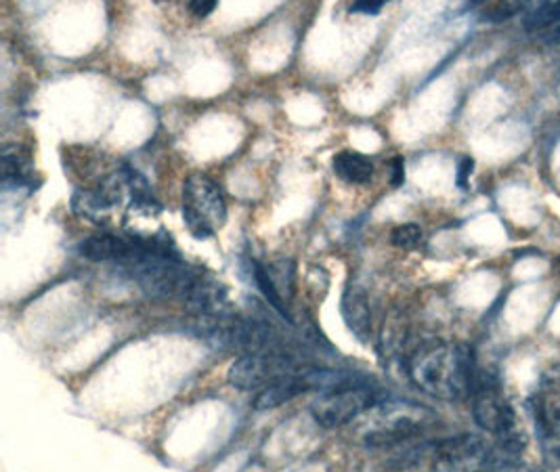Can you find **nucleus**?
<instances>
[{"mask_svg": "<svg viewBox=\"0 0 560 472\" xmlns=\"http://www.w3.org/2000/svg\"><path fill=\"white\" fill-rule=\"evenodd\" d=\"M472 169H475V160L472 158H462L459 160L458 166V179H456V183H458L462 189H466V185H468V176L472 174Z\"/></svg>", "mask_w": 560, "mask_h": 472, "instance_id": "obj_20", "label": "nucleus"}, {"mask_svg": "<svg viewBox=\"0 0 560 472\" xmlns=\"http://www.w3.org/2000/svg\"><path fill=\"white\" fill-rule=\"evenodd\" d=\"M535 430L548 460L560 464V364L541 373L532 399Z\"/></svg>", "mask_w": 560, "mask_h": 472, "instance_id": "obj_5", "label": "nucleus"}, {"mask_svg": "<svg viewBox=\"0 0 560 472\" xmlns=\"http://www.w3.org/2000/svg\"><path fill=\"white\" fill-rule=\"evenodd\" d=\"M498 451L479 435L443 439L434 448V472H487Z\"/></svg>", "mask_w": 560, "mask_h": 472, "instance_id": "obj_7", "label": "nucleus"}, {"mask_svg": "<svg viewBox=\"0 0 560 472\" xmlns=\"http://www.w3.org/2000/svg\"><path fill=\"white\" fill-rule=\"evenodd\" d=\"M436 416L429 407L418 403H384L378 407L374 424L365 435L368 448L390 449L411 439H420L422 433L433 426Z\"/></svg>", "mask_w": 560, "mask_h": 472, "instance_id": "obj_2", "label": "nucleus"}, {"mask_svg": "<svg viewBox=\"0 0 560 472\" xmlns=\"http://www.w3.org/2000/svg\"><path fill=\"white\" fill-rule=\"evenodd\" d=\"M384 2L383 0H376V2H368V0H363V2H357L351 7V11L353 13H365V15H376V13H381L383 11Z\"/></svg>", "mask_w": 560, "mask_h": 472, "instance_id": "obj_21", "label": "nucleus"}, {"mask_svg": "<svg viewBox=\"0 0 560 472\" xmlns=\"http://www.w3.org/2000/svg\"><path fill=\"white\" fill-rule=\"evenodd\" d=\"M306 391H308V387H306L305 378L301 376V372L281 378V380L271 382L269 387H265L262 391H258L255 399V410L265 412V410L280 407L285 401H292V399L303 395Z\"/></svg>", "mask_w": 560, "mask_h": 472, "instance_id": "obj_11", "label": "nucleus"}, {"mask_svg": "<svg viewBox=\"0 0 560 472\" xmlns=\"http://www.w3.org/2000/svg\"><path fill=\"white\" fill-rule=\"evenodd\" d=\"M118 206V202H114L112 194L100 183L97 189H78L72 196V208L78 217L91 221V223H103L112 208Z\"/></svg>", "mask_w": 560, "mask_h": 472, "instance_id": "obj_10", "label": "nucleus"}, {"mask_svg": "<svg viewBox=\"0 0 560 472\" xmlns=\"http://www.w3.org/2000/svg\"><path fill=\"white\" fill-rule=\"evenodd\" d=\"M411 382L427 395L443 401L475 398L483 378L475 353L462 343H427L408 359Z\"/></svg>", "mask_w": 560, "mask_h": 472, "instance_id": "obj_1", "label": "nucleus"}, {"mask_svg": "<svg viewBox=\"0 0 560 472\" xmlns=\"http://www.w3.org/2000/svg\"><path fill=\"white\" fill-rule=\"evenodd\" d=\"M187 9L198 18V20H205L208 18L214 9H217V2L214 0H191L187 4Z\"/></svg>", "mask_w": 560, "mask_h": 472, "instance_id": "obj_19", "label": "nucleus"}, {"mask_svg": "<svg viewBox=\"0 0 560 472\" xmlns=\"http://www.w3.org/2000/svg\"><path fill=\"white\" fill-rule=\"evenodd\" d=\"M183 219L198 238H212L228 221V204L221 187L208 174H189L183 183Z\"/></svg>", "mask_w": 560, "mask_h": 472, "instance_id": "obj_3", "label": "nucleus"}, {"mask_svg": "<svg viewBox=\"0 0 560 472\" xmlns=\"http://www.w3.org/2000/svg\"><path fill=\"white\" fill-rule=\"evenodd\" d=\"M487 472H527V469L521 464V460L516 456H509L498 451L495 462L489 467Z\"/></svg>", "mask_w": 560, "mask_h": 472, "instance_id": "obj_18", "label": "nucleus"}, {"mask_svg": "<svg viewBox=\"0 0 560 472\" xmlns=\"http://www.w3.org/2000/svg\"><path fill=\"white\" fill-rule=\"evenodd\" d=\"M34 179V164L26 150L20 146H4L2 150V185L24 187L32 185Z\"/></svg>", "mask_w": 560, "mask_h": 472, "instance_id": "obj_13", "label": "nucleus"}, {"mask_svg": "<svg viewBox=\"0 0 560 472\" xmlns=\"http://www.w3.org/2000/svg\"><path fill=\"white\" fill-rule=\"evenodd\" d=\"M521 11V4L516 2H489L481 9V18L487 22H504Z\"/></svg>", "mask_w": 560, "mask_h": 472, "instance_id": "obj_17", "label": "nucleus"}, {"mask_svg": "<svg viewBox=\"0 0 560 472\" xmlns=\"http://www.w3.org/2000/svg\"><path fill=\"white\" fill-rule=\"evenodd\" d=\"M376 405V398L368 387H351L324 393L311 405L315 423L324 428H338L353 423L361 414L370 412Z\"/></svg>", "mask_w": 560, "mask_h": 472, "instance_id": "obj_8", "label": "nucleus"}, {"mask_svg": "<svg viewBox=\"0 0 560 472\" xmlns=\"http://www.w3.org/2000/svg\"><path fill=\"white\" fill-rule=\"evenodd\" d=\"M472 418L483 428L485 433L493 435L500 444V451L516 456L525 448L523 433L516 423V414L509 399L500 393V389L483 382L472 398Z\"/></svg>", "mask_w": 560, "mask_h": 472, "instance_id": "obj_4", "label": "nucleus"}, {"mask_svg": "<svg viewBox=\"0 0 560 472\" xmlns=\"http://www.w3.org/2000/svg\"><path fill=\"white\" fill-rule=\"evenodd\" d=\"M523 25L527 32H539V34H546L550 30L560 27V0L559 2H541L534 7L525 15Z\"/></svg>", "mask_w": 560, "mask_h": 472, "instance_id": "obj_15", "label": "nucleus"}, {"mask_svg": "<svg viewBox=\"0 0 560 472\" xmlns=\"http://www.w3.org/2000/svg\"><path fill=\"white\" fill-rule=\"evenodd\" d=\"M301 370L285 353H253L242 355L231 364L228 380L240 391H262L271 382L294 376Z\"/></svg>", "mask_w": 560, "mask_h": 472, "instance_id": "obj_6", "label": "nucleus"}, {"mask_svg": "<svg viewBox=\"0 0 560 472\" xmlns=\"http://www.w3.org/2000/svg\"><path fill=\"white\" fill-rule=\"evenodd\" d=\"M342 315H345V322L349 325V330L355 334L357 338L368 341L370 330H372V313H370L368 297L361 288L349 286L345 290Z\"/></svg>", "mask_w": 560, "mask_h": 472, "instance_id": "obj_9", "label": "nucleus"}, {"mask_svg": "<svg viewBox=\"0 0 560 472\" xmlns=\"http://www.w3.org/2000/svg\"><path fill=\"white\" fill-rule=\"evenodd\" d=\"M336 176L351 185H365L374 176V162L359 151H340L331 160Z\"/></svg>", "mask_w": 560, "mask_h": 472, "instance_id": "obj_12", "label": "nucleus"}, {"mask_svg": "<svg viewBox=\"0 0 560 472\" xmlns=\"http://www.w3.org/2000/svg\"><path fill=\"white\" fill-rule=\"evenodd\" d=\"M253 275H255L256 286H258V290L262 292L265 300L280 313L283 320L292 322L290 311H288V304H285V300L281 297V292L278 290L273 277L269 274V269H267L265 265H260L258 261H253Z\"/></svg>", "mask_w": 560, "mask_h": 472, "instance_id": "obj_14", "label": "nucleus"}, {"mask_svg": "<svg viewBox=\"0 0 560 472\" xmlns=\"http://www.w3.org/2000/svg\"><path fill=\"white\" fill-rule=\"evenodd\" d=\"M390 242L393 246L401 250L416 249L422 242V229L418 225H399L390 231Z\"/></svg>", "mask_w": 560, "mask_h": 472, "instance_id": "obj_16", "label": "nucleus"}, {"mask_svg": "<svg viewBox=\"0 0 560 472\" xmlns=\"http://www.w3.org/2000/svg\"><path fill=\"white\" fill-rule=\"evenodd\" d=\"M406 181V164H404V158H395L393 160V176H390V183L393 187H401Z\"/></svg>", "mask_w": 560, "mask_h": 472, "instance_id": "obj_22", "label": "nucleus"}, {"mask_svg": "<svg viewBox=\"0 0 560 472\" xmlns=\"http://www.w3.org/2000/svg\"><path fill=\"white\" fill-rule=\"evenodd\" d=\"M541 41L552 43V45H560V27H557V30H550V32H546V34H541Z\"/></svg>", "mask_w": 560, "mask_h": 472, "instance_id": "obj_23", "label": "nucleus"}]
</instances>
